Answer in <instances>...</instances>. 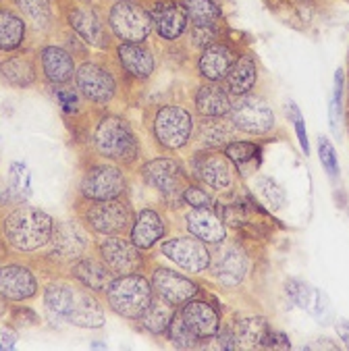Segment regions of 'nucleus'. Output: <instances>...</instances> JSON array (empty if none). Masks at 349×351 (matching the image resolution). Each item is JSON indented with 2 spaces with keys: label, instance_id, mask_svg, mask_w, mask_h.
Instances as JSON below:
<instances>
[{
  "label": "nucleus",
  "instance_id": "bb28decb",
  "mask_svg": "<svg viewBox=\"0 0 349 351\" xmlns=\"http://www.w3.org/2000/svg\"><path fill=\"white\" fill-rule=\"evenodd\" d=\"M193 106L200 117L221 119L231 112V96L221 82H204L193 96Z\"/></svg>",
  "mask_w": 349,
  "mask_h": 351
},
{
  "label": "nucleus",
  "instance_id": "20e7f679",
  "mask_svg": "<svg viewBox=\"0 0 349 351\" xmlns=\"http://www.w3.org/2000/svg\"><path fill=\"white\" fill-rule=\"evenodd\" d=\"M108 308L127 320H139L146 308L150 306L154 291L150 285V278H146L142 272L115 276L108 289L104 291Z\"/></svg>",
  "mask_w": 349,
  "mask_h": 351
},
{
  "label": "nucleus",
  "instance_id": "9b49d317",
  "mask_svg": "<svg viewBox=\"0 0 349 351\" xmlns=\"http://www.w3.org/2000/svg\"><path fill=\"white\" fill-rule=\"evenodd\" d=\"M98 256L104 260V264L112 270L115 276L142 272L144 268V256L131 239L125 235H104L102 241H98Z\"/></svg>",
  "mask_w": 349,
  "mask_h": 351
},
{
  "label": "nucleus",
  "instance_id": "58836bf2",
  "mask_svg": "<svg viewBox=\"0 0 349 351\" xmlns=\"http://www.w3.org/2000/svg\"><path fill=\"white\" fill-rule=\"evenodd\" d=\"M285 293L291 300V304H296L302 310H310L314 300V287L310 283H306L302 278H287Z\"/></svg>",
  "mask_w": 349,
  "mask_h": 351
},
{
  "label": "nucleus",
  "instance_id": "3c124183",
  "mask_svg": "<svg viewBox=\"0 0 349 351\" xmlns=\"http://www.w3.org/2000/svg\"><path fill=\"white\" fill-rule=\"evenodd\" d=\"M11 187H3V185H0V208H5L9 202H11Z\"/></svg>",
  "mask_w": 349,
  "mask_h": 351
},
{
  "label": "nucleus",
  "instance_id": "473e14b6",
  "mask_svg": "<svg viewBox=\"0 0 349 351\" xmlns=\"http://www.w3.org/2000/svg\"><path fill=\"white\" fill-rule=\"evenodd\" d=\"M27 23L15 11L0 9V52H15L23 46Z\"/></svg>",
  "mask_w": 349,
  "mask_h": 351
},
{
  "label": "nucleus",
  "instance_id": "a878e982",
  "mask_svg": "<svg viewBox=\"0 0 349 351\" xmlns=\"http://www.w3.org/2000/svg\"><path fill=\"white\" fill-rule=\"evenodd\" d=\"M167 235V223L163 219V215L154 208H142L135 213V221L133 227L129 231V239L142 250L148 252L152 250L163 237Z\"/></svg>",
  "mask_w": 349,
  "mask_h": 351
},
{
  "label": "nucleus",
  "instance_id": "f3484780",
  "mask_svg": "<svg viewBox=\"0 0 349 351\" xmlns=\"http://www.w3.org/2000/svg\"><path fill=\"white\" fill-rule=\"evenodd\" d=\"M38 278L36 274L21 264L0 266V295L7 302H27L38 295Z\"/></svg>",
  "mask_w": 349,
  "mask_h": 351
},
{
  "label": "nucleus",
  "instance_id": "2f4dec72",
  "mask_svg": "<svg viewBox=\"0 0 349 351\" xmlns=\"http://www.w3.org/2000/svg\"><path fill=\"white\" fill-rule=\"evenodd\" d=\"M233 131H237L233 127V123L225 121V117L221 119H208V117H202V121L197 123V129L193 131L195 139L204 146V148H225L231 137H233Z\"/></svg>",
  "mask_w": 349,
  "mask_h": 351
},
{
  "label": "nucleus",
  "instance_id": "864d4df0",
  "mask_svg": "<svg viewBox=\"0 0 349 351\" xmlns=\"http://www.w3.org/2000/svg\"><path fill=\"white\" fill-rule=\"evenodd\" d=\"M115 3H119V0H115Z\"/></svg>",
  "mask_w": 349,
  "mask_h": 351
},
{
  "label": "nucleus",
  "instance_id": "cd10ccee",
  "mask_svg": "<svg viewBox=\"0 0 349 351\" xmlns=\"http://www.w3.org/2000/svg\"><path fill=\"white\" fill-rule=\"evenodd\" d=\"M104 320H106L104 310H102V304L98 302L96 293L86 289L84 285H80L75 304L64 322L80 326V328H102Z\"/></svg>",
  "mask_w": 349,
  "mask_h": 351
},
{
  "label": "nucleus",
  "instance_id": "09e8293b",
  "mask_svg": "<svg viewBox=\"0 0 349 351\" xmlns=\"http://www.w3.org/2000/svg\"><path fill=\"white\" fill-rule=\"evenodd\" d=\"M335 328H337V335H339V339L343 341V345L349 347V320H347V318L337 320V322H335Z\"/></svg>",
  "mask_w": 349,
  "mask_h": 351
},
{
  "label": "nucleus",
  "instance_id": "a19ab883",
  "mask_svg": "<svg viewBox=\"0 0 349 351\" xmlns=\"http://www.w3.org/2000/svg\"><path fill=\"white\" fill-rule=\"evenodd\" d=\"M341 98H343V69H337L335 73V88H333V100H330V127L335 135H341L339 131V112H341Z\"/></svg>",
  "mask_w": 349,
  "mask_h": 351
},
{
  "label": "nucleus",
  "instance_id": "b1692460",
  "mask_svg": "<svg viewBox=\"0 0 349 351\" xmlns=\"http://www.w3.org/2000/svg\"><path fill=\"white\" fill-rule=\"evenodd\" d=\"M117 60L123 69V73L137 82H148L156 69L154 54L144 44L121 42L117 46Z\"/></svg>",
  "mask_w": 349,
  "mask_h": 351
},
{
  "label": "nucleus",
  "instance_id": "c756f323",
  "mask_svg": "<svg viewBox=\"0 0 349 351\" xmlns=\"http://www.w3.org/2000/svg\"><path fill=\"white\" fill-rule=\"evenodd\" d=\"M256 82H258V66H256L254 56L241 54V56H237V60L233 62V66L229 69V73L225 75V80L221 84L229 92V96L235 98V96L250 94L256 86Z\"/></svg>",
  "mask_w": 349,
  "mask_h": 351
},
{
  "label": "nucleus",
  "instance_id": "f704fd0d",
  "mask_svg": "<svg viewBox=\"0 0 349 351\" xmlns=\"http://www.w3.org/2000/svg\"><path fill=\"white\" fill-rule=\"evenodd\" d=\"M175 306H171L169 302H165L163 298L154 295L150 306L146 308V312L142 314V318H139V322H142V326L154 335V337H163L167 335V328H169V322L175 314Z\"/></svg>",
  "mask_w": 349,
  "mask_h": 351
},
{
  "label": "nucleus",
  "instance_id": "393cba45",
  "mask_svg": "<svg viewBox=\"0 0 349 351\" xmlns=\"http://www.w3.org/2000/svg\"><path fill=\"white\" fill-rule=\"evenodd\" d=\"M185 229L189 235L208 245H217L227 239V227L213 208H191L185 215Z\"/></svg>",
  "mask_w": 349,
  "mask_h": 351
},
{
  "label": "nucleus",
  "instance_id": "603ef678",
  "mask_svg": "<svg viewBox=\"0 0 349 351\" xmlns=\"http://www.w3.org/2000/svg\"><path fill=\"white\" fill-rule=\"evenodd\" d=\"M82 3H84V5H90V3H92V0H82Z\"/></svg>",
  "mask_w": 349,
  "mask_h": 351
},
{
  "label": "nucleus",
  "instance_id": "f257e3e1",
  "mask_svg": "<svg viewBox=\"0 0 349 351\" xmlns=\"http://www.w3.org/2000/svg\"><path fill=\"white\" fill-rule=\"evenodd\" d=\"M54 233V219L42 208L21 206L3 219L5 243L17 252H38L46 247Z\"/></svg>",
  "mask_w": 349,
  "mask_h": 351
},
{
  "label": "nucleus",
  "instance_id": "ea45409f",
  "mask_svg": "<svg viewBox=\"0 0 349 351\" xmlns=\"http://www.w3.org/2000/svg\"><path fill=\"white\" fill-rule=\"evenodd\" d=\"M256 189L260 191V195H262L274 210H278V208H283V206H285V191H283V187L278 185L274 179L266 177V175L258 177Z\"/></svg>",
  "mask_w": 349,
  "mask_h": 351
},
{
  "label": "nucleus",
  "instance_id": "4be33fe9",
  "mask_svg": "<svg viewBox=\"0 0 349 351\" xmlns=\"http://www.w3.org/2000/svg\"><path fill=\"white\" fill-rule=\"evenodd\" d=\"M71 278L94 293H104L108 285L112 283L115 274L100 256L84 254L71 264Z\"/></svg>",
  "mask_w": 349,
  "mask_h": 351
},
{
  "label": "nucleus",
  "instance_id": "72a5a7b5",
  "mask_svg": "<svg viewBox=\"0 0 349 351\" xmlns=\"http://www.w3.org/2000/svg\"><path fill=\"white\" fill-rule=\"evenodd\" d=\"M241 349H258L264 347V341L270 332V324L262 316H245L231 324Z\"/></svg>",
  "mask_w": 349,
  "mask_h": 351
},
{
  "label": "nucleus",
  "instance_id": "412c9836",
  "mask_svg": "<svg viewBox=\"0 0 349 351\" xmlns=\"http://www.w3.org/2000/svg\"><path fill=\"white\" fill-rule=\"evenodd\" d=\"M40 64L44 80L52 86H67L75 80V60L73 54L62 46H44L40 50Z\"/></svg>",
  "mask_w": 349,
  "mask_h": 351
},
{
  "label": "nucleus",
  "instance_id": "49530a36",
  "mask_svg": "<svg viewBox=\"0 0 349 351\" xmlns=\"http://www.w3.org/2000/svg\"><path fill=\"white\" fill-rule=\"evenodd\" d=\"M289 117H291V123L298 131V137H300V146L304 150V154L310 156V142H308V133H306V123H304V117L298 108L296 102H289Z\"/></svg>",
  "mask_w": 349,
  "mask_h": 351
},
{
  "label": "nucleus",
  "instance_id": "4468645a",
  "mask_svg": "<svg viewBox=\"0 0 349 351\" xmlns=\"http://www.w3.org/2000/svg\"><path fill=\"white\" fill-rule=\"evenodd\" d=\"M150 285L154 295L163 298L165 302H169L175 308H181L183 304H187L189 300L200 295V287L193 283L191 278L179 274L177 270L169 268V266H152L150 270Z\"/></svg>",
  "mask_w": 349,
  "mask_h": 351
},
{
  "label": "nucleus",
  "instance_id": "7ed1b4c3",
  "mask_svg": "<svg viewBox=\"0 0 349 351\" xmlns=\"http://www.w3.org/2000/svg\"><path fill=\"white\" fill-rule=\"evenodd\" d=\"M80 219L90 231L98 235H129L135 213L131 202L121 195L112 199H84Z\"/></svg>",
  "mask_w": 349,
  "mask_h": 351
},
{
  "label": "nucleus",
  "instance_id": "37998d69",
  "mask_svg": "<svg viewBox=\"0 0 349 351\" xmlns=\"http://www.w3.org/2000/svg\"><path fill=\"white\" fill-rule=\"evenodd\" d=\"M314 318H318L322 324H328L333 320V308H330V300L324 291L320 289H314V300H312V306L308 310Z\"/></svg>",
  "mask_w": 349,
  "mask_h": 351
},
{
  "label": "nucleus",
  "instance_id": "8fccbe9b",
  "mask_svg": "<svg viewBox=\"0 0 349 351\" xmlns=\"http://www.w3.org/2000/svg\"><path fill=\"white\" fill-rule=\"evenodd\" d=\"M17 335L13 330H0V349H13Z\"/></svg>",
  "mask_w": 349,
  "mask_h": 351
},
{
  "label": "nucleus",
  "instance_id": "4c0bfd02",
  "mask_svg": "<svg viewBox=\"0 0 349 351\" xmlns=\"http://www.w3.org/2000/svg\"><path fill=\"white\" fill-rule=\"evenodd\" d=\"M177 349H197L202 345V339H197L189 326L183 322L181 314H179V308L175 310L171 322H169V328H167V335H165Z\"/></svg>",
  "mask_w": 349,
  "mask_h": 351
},
{
  "label": "nucleus",
  "instance_id": "a18cd8bd",
  "mask_svg": "<svg viewBox=\"0 0 349 351\" xmlns=\"http://www.w3.org/2000/svg\"><path fill=\"white\" fill-rule=\"evenodd\" d=\"M40 322V316L32 310V308H25V306H15L11 308L9 312V324L11 328H23V326H34Z\"/></svg>",
  "mask_w": 349,
  "mask_h": 351
},
{
  "label": "nucleus",
  "instance_id": "6ab92c4d",
  "mask_svg": "<svg viewBox=\"0 0 349 351\" xmlns=\"http://www.w3.org/2000/svg\"><path fill=\"white\" fill-rule=\"evenodd\" d=\"M179 314L183 318V322L189 326V330L202 339V341H208V339H215L219 328H221V314L219 310L208 304L204 300H189L187 304H183L179 308Z\"/></svg>",
  "mask_w": 349,
  "mask_h": 351
},
{
  "label": "nucleus",
  "instance_id": "9d476101",
  "mask_svg": "<svg viewBox=\"0 0 349 351\" xmlns=\"http://www.w3.org/2000/svg\"><path fill=\"white\" fill-rule=\"evenodd\" d=\"M80 193L84 199H112L127 193V177L115 162L92 165L84 171L80 181Z\"/></svg>",
  "mask_w": 349,
  "mask_h": 351
},
{
  "label": "nucleus",
  "instance_id": "79ce46f5",
  "mask_svg": "<svg viewBox=\"0 0 349 351\" xmlns=\"http://www.w3.org/2000/svg\"><path fill=\"white\" fill-rule=\"evenodd\" d=\"M318 156H320V162H322L324 171L330 175V179H337V175H339V160H337V152H335L333 144L328 142L326 137L318 139Z\"/></svg>",
  "mask_w": 349,
  "mask_h": 351
},
{
  "label": "nucleus",
  "instance_id": "ddd939ff",
  "mask_svg": "<svg viewBox=\"0 0 349 351\" xmlns=\"http://www.w3.org/2000/svg\"><path fill=\"white\" fill-rule=\"evenodd\" d=\"M217 250L210 252L213 258H210V270L213 276L223 283L225 287H237L241 285V280L245 278L248 270H250V260H248V254L241 250L239 243H233V241H223V243H217L215 245Z\"/></svg>",
  "mask_w": 349,
  "mask_h": 351
},
{
  "label": "nucleus",
  "instance_id": "f03ea898",
  "mask_svg": "<svg viewBox=\"0 0 349 351\" xmlns=\"http://www.w3.org/2000/svg\"><path fill=\"white\" fill-rule=\"evenodd\" d=\"M94 150L119 167H133L139 160V139L131 123L121 114H104L94 129Z\"/></svg>",
  "mask_w": 349,
  "mask_h": 351
},
{
  "label": "nucleus",
  "instance_id": "7c9ffc66",
  "mask_svg": "<svg viewBox=\"0 0 349 351\" xmlns=\"http://www.w3.org/2000/svg\"><path fill=\"white\" fill-rule=\"evenodd\" d=\"M187 15V27H217L223 29V11L217 0H181Z\"/></svg>",
  "mask_w": 349,
  "mask_h": 351
},
{
  "label": "nucleus",
  "instance_id": "e433bc0d",
  "mask_svg": "<svg viewBox=\"0 0 349 351\" xmlns=\"http://www.w3.org/2000/svg\"><path fill=\"white\" fill-rule=\"evenodd\" d=\"M27 25L36 29H46L52 23V5L50 0H15Z\"/></svg>",
  "mask_w": 349,
  "mask_h": 351
},
{
  "label": "nucleus",
  "instance_id": "1a4fd4ad",
  "mask_svg": "<svg viewBox=\"0 0 349 351\" xmlns=\"http://www.w3.org/2000/svg\"><path fill=\"white\" fill-rule=\"evenodd\" d=\"M193 175L200 183H204L208 189L225 193L235 187L237 169L231 162V158L215 148H204L197 152L191 160Z\"/></svg>",
  "mask_w": 349,
  "mask_h": 351
},
{
  "label": "nucleus",
  "instance_id": "aec40b11",
  "mask_svg": "<svg viewBox=\"0 0 349 351\" xmlns=\"http://www.w3.org/2000/svg\"><path fill=\"white\" fill-rule=\"evenodd\" d=\"M235 60H237L235 50L229 44L217 40L202 48L197 58V71L204 82H223Z\"/></svg>",
  "mask_w": 349,
  "mask_h": 351
},
{
  "label": "nucleus",
  "instance_id": "a211bd4d",
  "mask_svg": "<svg viewBox=\"0 0 349 351\" xmlns=\"http://www.w3.org/2000/svg\"><path fill=\"white\" fill-rule=\"evenodd\" d=\"M148 13L154 32L163 40H179L187 32V15L177 0H154Z\"/></svg>",
  "mask_w": 349,
  "mask_h": 351
},
{
  "label": "nucleus",
  "instance_id": "c85d7f7f",
  "mask_svg": "<svg viewBox=\"0 0 349 351\" xmlns=\"http://www.w3.org/2000/svg\"><path fill=\"white\" fill-rule=\"evenodd\" d=\"M38 69L36 60L27 54H11L0 62V80L5 86L15 90H25L36 84Z\"/></svg>",
  "mask_w": 349,
  "mask_h": 351
},
{
  "label": "nucleus",
  "instance_id": "39448f33",
  "mask_svg": "<svg viewBox=\"0 0 349 351\" xmlns=\"http://www.w3.org/2000/svg\"><path fill=\"white\" fill-rule=\"evenodd\" d=\"M195 131L191 112L181 104H163L154 110L152 135L165 150H181L189 144Z\"/></svg>",
  "mask_w": 349,
  "mask_h": 351
},
{
  "label": "nucleus",
  "instance_id": "2eb2a0df",
  "mask_svg": "<svg viewBox=\"0 0 349 351\" xmlns=\"http://www.w3.org/2000/svg\"><path fill=\"white\" fill-rule=\"evenodd\" d=\"M75 86H77V92L94 104H108L117 94L115 75L106 66H102L100 62H92V60H86L84 64L77 66Z\"/></svg>",
  "mask_w": 349,
  "mask_h": 351
},
{
  "label": "nucleus",
  "instance_id": "f8f14e48",
  "mask_svg": "<svg viewBox=\"0 0 349 351\" xmlns=\"http://www.w3.org/2000/svg\"><path fill=\"white\" fill-rule=\"evenodd\" d=\"M160 254L165 258H169L175 266L191 272V274H202L210 268V250H208V243H204L202 239L193 237V235H185V237H171L169 241H165L160 245Z\"/></svg>",
  "mask_w": 349,
  "mask_h": 351
},
{
  "label": "nucleus",
  "instance_id": "dca6fc26",
  "mask_svg": "<svg viewBox=\"0 0 349 351\" xmlns=\"http://www.w3.org/2000/svg\"><path fill=\"white\" fill-rule=\"evenodd\" d=\"M48 245H50L48 258L69 264H73L77 258H82L90 247L88 235L82 231L77 223H54V233Z\"/></svg>",
  "mask_w": 349,
  "mask_h": 351
},
{
  "label": "nucleus",
  "instance_id": "c9c22d12",
  "mask_svg": "<svg viewBox=\"0 0 349 351\" xmlns=\"http://www.w3.org/2000/svg\"><path fill=\"white\" fill-rule=\"evenodd\" d=\"M223 152L231 158L235 169L241 171V175H248L250 171L258 169L260 156H262V148L258 144L243 142V139H231V142L223 148Z\"/></svg>",
  "mask_w": 349,
  "mask_h": 351
},
{
  "label": "nucleus",
  "instance_id": "6e6552de",
  "mask_svg": "<svg viewBox=\"0 0 349 351\" xmlns=\"http://www.w3.org/2000/svg\"><path fill=\"white\" fill-rule=\"evenodd\" d=\"M108 27L121 42L131 44H144L154 29L148 9L133 0H119L110 7Z\"/></svg>",
  "mask_w": 349,
  "mask_h": 351
},
{
  "label": "nucleus",
  "instance_id": "0eeeda50",
  "mask_svg": "<svg viewBox=\"0 0 349 351\" xmlns=\"http://www.w3.org/2000/svg\"><path fill=\"white\" fill-rule=\"evenodd\" d=\"M229 121L233 127L248 135H268L276 127V117L268 102L256 94H243L231 98Z\"/></svg>",
  "mask_w": 349,
  "mask_h": 351
},
{
  "label": "nucleus",
  "instance_id": "5701e85b",
  "mask_svg": "<svg viewBox=\"0 0 349 351\" xmlns=\"http://www.w3.org/2000/svg\"><path fill=\"white\" fill-rule=\"evenodd\" d=\"M69 25L71 29L90 46L106 50L110 48V36L102 23V19L98 17V13L90 7H73L67 15Z\"/></svg>",
  "mask_w": 349,
  "mask_h": 351
},
{
  "label": "nucleus",
  "instance_id": "de8ad7c7",
  "mask_svg": "<svg viewBox=\"0 0 349 351\" xmlns=\"http://www.w3.org/2000/svg\"><path fill=\"white\" fill-rule=\"evenodd\" d=\"M56 98L60 100L64 112H75V110H77V96H75L73 92H64V90H60V92H56Z\"/></svg>",
  "mask_w": 349,
  "mask_h": 351
},
{
  "label": "nucleus",
  "instance_id": "c03bdc74",
  "mask_svg": "<svg viewBox=\"0 0 349 351\" xmlns=\"http://www.w3.org/2000/svg\"><path fill=\"white\" fill-rule=\"evenodd\" d=\"M183 204L191 208H213V197L204 187L189 183L183 191Z\"/></svg>",
  "mask_w": 349,
  "mask_h": 351
},
{
  "label": "nucleus",
  "instance_id": "423d86ee",
  "mask_svg": "<svg viewBox=\"0 0 349 351\" xmlns=\"http://www.w3.org/2000/svg\"><path fill=\"white\" fill-rule=\"evenodd\" d=\"M144 183L158 191L169 204H183V191L191 183L181 162L171 156H156L139 167Z\"/></svg>",
  "mask_w": 349,
  "mask_h": 351
}]
</instances>
